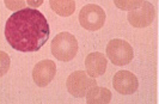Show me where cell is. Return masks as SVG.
Here are the masks:
<instances>
[{
	"mask_svg": "<svg viewBox=\"0 0 159 104\" xmlns=\"http://www.w3.org/2000/svg\"><path fill=\"white\" fill-rule=\"evenodd\" d=\"M52 54L60 61H71L78 53V41L70 32H60L52 41Z\"/></svg>",
	"mask_w": 159,
	"mask_h": 104,
	"instance_id": "2",
	"label": "cell"
},
{
	"mask_svg": "<svg viewBox=\"0 0 159 104\" xmlns=\"http://www.w3.org/2000/svg\"><path fill=\"white\" fill-rule=\"evenodd\" d=\"M49 24L39 10L22 8L10 16L5 24L8 44L19 52H37L48 41Z\"/></svg>",
	"mask_w": 159,
	"mask_h": 104,
	"instance_id": "1",
	"label": "cell"
},
{
	"mask_svg": "<svg viewBox=\"0 0 159 104\" xmlns=\"http://www.w3.org/2000/svg\"><path fill=\"white\" fill-rule=\"evenodd\" d=\"M5 1V6L8 8V10H22V8H25V5H26V1L24 0H4Z\"/></svg>",
	"mask_w": 159,
	"mask_h": 104,
	"instance_id": "14",
	"label": "cell"
},
{
	"mask_svg": "<svg viewBox=\"0 0 159 104\" xmlns=\"http://www.w3.org/2000/svg\"><path fill=\"white\" fill-rule=\"evenodd\" d=\"M42 4H43V0H26V5L31 8L40 7Z\"/></svg>",
	"mask_w": 159,
	"mask_h": 104,
	"instance_id": "15",
	"label": "cell"
},
{
	"mask_svg": "<svg viewBox=\"0 0 159 104\" xmlns=\"http://www.w3.org/2000/svg\"><path fill=\"white\" fill-rule=\"evenodd\" d=\"M112 85L121 95H133L139 88L138 78L129 71H119L114 75Z\"/></svg>",
	"mask_w": 159,
	"mask_h": 104,
	"instance_id": "8",
	"label": "cell"
},
{
	"mask_svg": "<svg viewBox=\"0 0 159 104\" xmlns=\"http://www.w3.org/2000/svg\"><path fill=\"white\" fill-rule=\"evenodd\" d=\"M156 17V10L151 2L143 0L138 8L130 10L128 13V22L134 28H146L152 24Z\"/></svg>",
	"mask_w": 159,
	"mask_h": 104,
	"instance_id": "6",
	"label": "cell"
},
{
	"mask_svg": "<svg viewBox=\"0 0 159 104\" xmlns=\"http://www.w3.org/2000/svg\"><path fill=\"white\" fill-rule=\"evenodd\" d=\"M143 0H114L115 6L123 11H130L138 8L143 4Z\"/></svg>",
	"mask_w": 159,
	"mask_h": 104,
	"instance_id": "12",
	"label": "cell"
},
{
	"mask_svg": "<svg viewBox=\"0 0 159 104\" xmlns=\"http://www.w3.org/2000/svg\"><path fill=\"white\" fill-rule=\"evenodd\" d=\"M105 19L104 10L96 4H88L80 10L79 23L89 31L99 30L105 23Z\"/></svg>",
	"mask_w": 159,
	"mask_h": 104,
	"instance_id": "3",
	"label": "cell"
},
{
	"mask_svg": "<svg viewBox=\"0 0 159 104\" xmlns=\"http://www.w3.org/2000/svg\"><path fill=\"white\" fill-rule=\"evenodd\" d=\"M49 5L56 15L61 17L71 16L75 11L74 0H49Z\"/></svg>",
	"mask_w": 159,
	"mask_h": 104,
	"instance_id": "11",
	"label": "cell"
},
{
	"mask_svg": "<svg viewBox=\"0 0 159 104\" xmlns=\"http://www.w3.org/2000/svg\"><path fill=\"white\" fill-rule=\"evenodd\" d=\"M95 78H91L85 71H77L70 74L66 81L67 91L72 96L83 98L88 95V92L91 88L96 86Z\"/></svg>",
	"mask_w": 159,
	"mask_h": 104,
	"instance_id": "5",
	"label": "cell"
},
{
	"mask_svg": "<svg viewBox=\"0 0 159 104\" xmlns=\"http://www.w3.org/2000/svg\"><path fill=\"white\" fill-rule=\"evenodd\" d=\"M85 97L89 104H108L111 101V92L109 88L96 85L89 91Z\"/></svg>",
	"mask_w": 159,
	"mask_h": 104,
	"instance_id": "10",
	"label": "cell"
},
{
	"mask_svg": "<svg viewBox=\"0 0 159 104\" xmlns=\"http://www.w3.org/2000/svg\"><path fill=\"white\" fill-rule=\"evenodd\" d=\"M107 66H108V60L105 55L99 52L90 53L85 59L86 73L91 78H97L103 75L107 71Z\"/></svg>",
	"mask_w": 159,
	"mask_h": 104,
	"instance_id": "9",
	"label": "cell"
},
{
	"mask_svg": "<svg viewBox=\"0 0 159 104\" xmlns=\"http://www.w3.org/2000/svg\"><path fill=\"white\" fill-rule=\"evenodd\" d=\"M56 74V65L52 60H42L35 65L32 70V79L40 88L48 86Z\"/></svg>",
	"mask_w": 159,
	"mask_h": 104,
	"instance_id": "7",
	"label": "cell"
},
{
	"mask_svg": "<svg viewBox=\"0 0 159 104\" xmlns=\"http://www.w3.org/2000/svg\"><path fill=\"white\" fill-rule=\"evenodd\" d=\"M107 56L114 65L125 66L133 60L134 52L127 41L115 38V40L109 41L107 46Z\"/></svg>",
	"mask_w": 159,
	"mask_h": 104,
	"instance_id": "4",
	"label": "cell"
},
{
	"mask_svg": "<svg viewBox=\"0 0 159 104\" xmlns=\"http://www.w3.org/2000/svg\"><path fill=\"white\" fill-rule=\"evenodd\" d=\"M11 66V59L7 53L0 50V78L4 77L10 70Z\"/></svg>",
	"mask_w": 159,
	"mask_h": 104,
	"instance_id": "13",
	"label": "cell"
}]
</instances>
